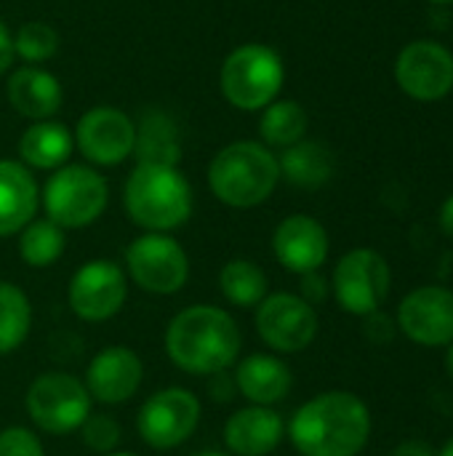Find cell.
Wrapping results in <instances>:
<instances>
[{
	"instance_id": "obj_1",
	"label": "cell",
	"mask_w": 453,
	"mask_h": 456,
	"mask_svg": "<svg viewBox=\"0 0 453 456\" xmlns=\"http://www.w3.org/2000/svg\"><path fill=\"white\" fill-rule=\"evenodd\" d=\"M163 347L179 371L219 377L238 363L243 334L227 310L216 305H192L168 321Z\"/></svg>"
},
{
	"instance_id": "obj_2",
	"label": "cell",
	"mask_w": 453,
	"mask_h": 456,
	"mask_svg": "<svg viewBox=\"0 0 453 456\" xmlns=\"http://www.w3.org/2000/svg\"><path fill=\"white\" fill-rule=\"evenodd\" d=\"M371 436L368 406L344 390L310 398L296 409L288 438L302 456H358Z\"/></svg>"
},
{
	"instance_id": "obj_3",
	"label": "cell",
	"mask_w": 453,
	"mask_h": 456,
	"mask_svg": "<svg viewBox=\"0 0 453 456\" xmlns=\"http://www.w3.org/2000/svg\"><path fill=\"white\" fill-rule=\"evenodd\" d=\"M123 206L144 232H171L192 216V187L176 166L136 163L123 187Z\"/></svg>"
},
{
	"instance_id": "obj_4",
	"label": "cell",
	"mask_w": 453,
	"mask_h": 456,
	"mask_svg": "<svg viewBox=\"0 0 453 456\" xmlns=\"http://www.w3.org/2000/svg\"><path fill=\"white\" fill-rule=\"evenodd\" d=\"M280 182L278 158L267 144L232 142L219 150L208 166V190L230 208L262 206Z\"/></svg>"
},
{
	"instance_id": "obj_5",
	"label": "cell",
	"mask_w": 453,
	"mask_h": 456,
	"mask_svg": "<svg viewBox=\"0 0 453 456\" xmlns=\"http://www.w3.org/2000/svg\"><path fill=\"white\" fill-rule=\"evenodd\" d=\"M286 67L278 51L262 43L238 45L222 64V94L224 99L246 112H259L272 104L283 88Z\"/></svg>"
},
{
	"instance_id": "obj_6",
	"label": "cell",
	"mask_w": 453,
	"mask_h": 456,
	"mask_svg": "<svg viewBox=\"0 0 453 456\" xmlns=\"http://www.w3.org/2000/svg\"><path fill=\"white\" fill-rule=\"evenodd\" d=\"M40 203L45 208V219L61 230H83L104 214L109 203V187L96 168L72 163L48 176Z\"/></svg>"
},
{
	"instance_id": "obj_7",
	"label": "cell",
	"mask_w": 453,
	"mask_h": 456,
	"mask_svg": "<svg viewBox=\"0 0 453 456\" xmlns=\"http://www.w3.org/2000/svg\"><path fill=\"white\" fill-rule=\"evenodd\" d=\"M24 406L32 425L45 436L77 433L85 417L93 411V401L83 379L67 371H48L35 377L27 390Z\"/></svg>"
},
{
	"instance_id": "obj_8",
	"label": "cell",
	"mask_w": 453,
	"mask_h": 456,
	"mask_svg": "<svg viewBox=\"0 0 453 456\" xmlns=\"http://www.w3.org/2000/svg\"><path fill=\"white\" fill-rule=\"evenodd\" d=\"M125 275L147 294L171 297L190 281V256L168 232H144L125 248Z\"/></svg>"
},
{
	"instance_id": "obj_9",
	"label": "cell",
	"mask_w": 453,
	"mask_h": 456,
	"mask_svg": "<svg viewBox=\"0 0 453 456\" xmlns=\"http://www.w3.org/2000/svg\"><path fill=\"white\" fill-rule=\"evenodd\" d=\"M200 417L203 406L192 390L163 387L142 403L136 414V433L150 449L171 452L195 436Z\"/></svg>"
},
{
	"instance_id": "obj_10",
	"label": "cell",
	"mask_w": 453,
	"mask_h": 456,
	"mask_svg": "<svg viewBox=\"0 0 453 456\" xmlns=\"http://www.w3.org/2000/svg\"><path fill=\"white\" fill-rule=\"evenodd\" d=\"M390 283L392 273L387 259L374 248H355L336 262L331 291L344 313L368 318L390 297Z\"/></svg>"
},
{
	"instance_id": "obj_11",
	"label": "cell",
	"mask_w": 453,
	"mask_h": 456,
	"mask_svg": "<svg viewBox=\"0 0 453 456\" xmlns=\"http://www.w3.org/2000/svg\"><path fill=\"white\" fill-rule=\"evenodd\" d=\"M254 326L259 339L280 353V355H294L307 350L320 329L318 321V310L304 302L299 294H267L259 305H256V315H254Z\"/></svg>"
},
{
	"instance_id": "obj_12",
	"label": "cell",
	"mask_w": 453,
	"mask_h": 456,
	"mask_svg": "<svg viewBox=\"0 0 453 456\" xmlns=\"http://www.w3.org/2000/svg\"><path fill=\"white\" fill-rule=\"evenodd\" d=\"M128 299V275L109 259H91L80 265L67 286L69 310L85 323H104L115 318Z\"/></svg>"
},
{
	"instance_id": "obj_13",
	"label": "cell",
	"mask_w": 453,
	"mask_h": 456,
	"mask_svg": "<svg viewBox=\"0 0 453 456\" xmlns=\"http://www.w3.org/2000/svg\"><path fill=\"white\" fill-rule=\"evenodd\" d=\"M75 147L93 166H120L133 155L136 123L117 107H93L75 126Z\"/></svg>"
},
{
	"instance_id": "obj_14",
	"label": "cell",
	"mask_w": 453,
	"mask_h": 456,
	"mask_svg": "<svg viewBox=\"0 0 453 456\" xmlns=\"http://www.w3.org/2000/svg\"><path fill=\"white\" fill-rule=\"evenodd\" d=\"M398 86L417 102H438L453 88V53L433 40L409 43L395 61Z\"/></svg>"
},
{
	"instance_id": "obj_15",
	"label": "cell",
	"mask_w": 453,
	"mask_h": 456,
	"mask_svg": "<svg viewBox=\"0 0 453 456\" xmlns=\"http://www.w3.org/2000/svg\"><path fill=\"white\" fill-rule=\"evenodd\" d=\"M400 331L425 347H443L453 342V291L443 286H422L411 291L398 307Z\"/></svg>"
},
{
	"instance_id": "obj_16",
	"label": "cell",
	"mask_w": 453,
	"mask_h": 456,
	"mask_svg": "<svg viewBox=\"0 0 453 456\" xmlns=\"http://www.w3.org/2000/svg\"><path fill=\"white\" fill-rule=\"evenodd\" d=\"M144 382L142 358L125 345H109L99 350L85 371V390L91 401L104 406H120L131 401Z\"/></svg>"
},
{
	"instance_id": "obj_17",
	"label": "cell",
	"mask_w": 453,
	"mask_h": 456,
	"mask_svg": "<svg viewBox=\"0 0 453 456\" xmlns=\"http://www.w3.org/2000/svg\"><path fill=\"white\" fill-rule=\"evenodd\" d=\"M328 248L326 227L307 214L286 216L272 232V254L294 275L318 273L328 259Z\"/></svg>"
},
{
	"instance_id": "obj_18",
	"label": "cell",
	"mask_w": 453,
	"mask_h": 456,
	"mask_svg": "<svg viewBox=\"0 0 453 456\" xmlns=\"http://www.w3.org/2000/svg\"><path fill=\"white\" fill-rule=\"evenodd\" d=\"M286 436L283 417L272 406H246L224 422V446L230 456H270Z\"/></svg>"
},
{
	"instance_id": "obj_19",
	"label": "cell",
	"mask_w": 453,
	"mask_h": 456,
	"mask_svg": "<svg viewBox=\"0 0 453 456\" xmlns=\"http://www.w3.org/2000/svg\"><path fill=\"white\" fill-rule=\"evenodd\" d=\"M40 187L21 160L0 158V238L19 235L37 214Z\"/></svg>"
},
{
	"instance_id": "obj_20",
	"label": "cell",
	"mask_w": 453,
	"mask_h": 456,
	"mask_svg": "<svg viewBox=\"0 0 453 456\" xmlns=\"http://www.w3.org/2000/svg\"><path fill=\"white\" fill-rule=\"evenodd\" d=\"M235 387L251 406H275L288 398L294 374L278 355L254 353L238 361Z\"/></svg>"
},
{
	"instance_id": "obj_21",
	"label": "cell",
	"mask_w": 453,
	"mask_h": 456,
	"mask_svg": "<svg viewBox=\"0 0 453 456\" xmlns=\"http://www.w3.org/2000/svg\"><path fill=\"white\" fill-rule=\"evenodd\" d=\"M61 83L37 64L19 67L8 80L11 107L29 120H51L61 107Z\"/></svg>"
},
{
	"instance_id": "obj_22",
	"label": "cell",
	"mask_w": 453,
	"mask_h": 456,
	"mask_svg": "<svg viewBox=\"0 0 453 456\" xmlns=\"http://www.w3.org/2000/svg\"><path fill=\"white\" fill-rule=\"evenodd\" d=\"M72 150H75V136L59 120H35L19 136V158L27 168L56 171L67 166Z\"/></svg>"
},
{
	"instance_id": "obj_23",
	"label": "cell",
	"mask_w": 453,
	"mask_h": 456,
	"mask_svg": "<svg viewBox=\"0 0 453 456\" xmlns=\"http://www.w3.org/2000/svg\"><path fill=\"white\" fill-rule=\"evenodd\" d=\"M280 176H286L294 187L302 190H318L334 176V155L326 144L302 139L283 150L278 158Z\"/></svg>"
},
{
	"instance_id": "obj_24",
	"label": "cell",
	"mask_w": 453,
	"mask_h": 456,
	"mask_svg": "<svg viewBox=\"0 0 453 456\" xmlns=\"http://www.w3.org/2000/svg\"><path fill=\"white\" fill-rule=\"evenodd\" d=\"M133 155L139 163H163V166H179L182 160V142L176 134V126L160 115H144L142 126H136V147Z\"/></svg>"
},
{
	"instance_id": "obj_25",
	"label": "cell",
	"mask_w": 453,
	"mask_h": 456,
	"mask_svg": "<svg viewBox=\"0 0 453 456\" xmlns=\"http://www.w3.org/2000/svg\"><path fill=\"white\" fill-rule=\"evenodd\" d=\"M219 291L232 307H256L270 294L267 273L251 259H230L219 270Z\"/></svg>"
},
{
	"instance_id": "obj_26",
	"label": "cell",
	"mask_w": 453,
	"mask_h": 456,
	"mask_svg": "<svg viewBox=\"0 0 453 456\" xmlns=\"http://www.w3.org/2000/svg\"><path fill=\"white\" fill-rule=\"evenodd\" d=\"M307 112L299 102L294 99H275L262 110L259 120V134L267 147H291L304 139L307 134Z\"/></svg>"
},
{
	"instance_id": "obj_27",
	"label": "cell",
	"mask_w": 453,
	"mask_h": 456,
	"mask_svg": "<svg viewBox=\"0 0 453 456\" xmlns=\"http://www.w3.org/2000/svg\"><path fill=\"white\" fill-rule=\"evenodd\" d=\"M19 256L27 267L43 270L51 267L61 259L67 248V230L53 224L51 219H32L21 232H19Z\"/></svg>"
},
{
	"instance_id": "obj_28",
	"label": "cell",
	"mask_w": 453,
	"mask_h": 456,
	"mask_svg": "<svg viewBox=\"0 0 453 456\" xmlns=\"http://www.w3.org/2000/svg\"><path fill=\"white\" fill-rule=\"evenodd\" d=\"M32 329L29 297L11 281H0V355L24 345Z\"/></svg>"
},
{
	"instance_id": "obj_29",
	"label": "cell",
	"mask_w": 453,
	"mask_h": 456,
	"mask_svg": "<svg viewBox=\"0 0 453 456\" xmlns=\"http://www.w3.org/2000/svg\"><path fill=\"white\" fill-rule=\"evenodd\" d=\"M56 48H59V35L45 21H27L13 35V53L29 64L51 59L56 53Z\"/></svg>"
},
{
	"instance_id": "obj_30",
	"label": "cell",
	"mask_w": 453,
	"mask_h": 456,
	"mask_svg": "<svg viewBox=\"0 0 453 456\" xmlns=\"http://www.w3.org/2000/svg\"><path fill=\"white\" fill-rule=\"evenodd\" d=\"M77 433H80L83 444L91 452H96V454L101 456L112 454L117 449V444H120V436H123L115 417H109V414H93V411L85 417V422L80 425Z\"/></svg>"
},
{
	"instance_id": "obj_31",
	"label": "cell",
	"mask_w": 453,
	"mask_h": 456,
	"mask_svg": "<svg viewBox=\"0 0 453 456\" xmlns=\"http://www.w3.org/2000/svg\"><path fill=\"white\" fill-rule=\"evenodd\" d=\"M0 456H45V449L35 430L11 425L0 430Z\"/></svg>"
},
{
	"instance_id": "obj_32",
	"label": "cell",
	"mask_w": 453,
	"mask_h": 456,
	"mask_svg": "<svg viewBox=\"0 0 453 456\" xmlns=\"http://www.w3.org/2000/svg\"><path fill=\"white\" fill-rule=\"evenodd\" d=\"M326 294H328V283H326V278H320V273L302 275V294L299 297L304 302H310L315 307V305H320L326 299Z\"/></svg>"
},
{
	"instance_id": "obj_33",
	"label": "cell",
	"mask_w": 453,
	"mask_h": 456,
	"mask_svg": "<svg viewBox=\"0 0 453 456\" xmlns=\"http://www.w3.org/2000/svg\"><path fill=\"white\" fill-rule=\"evenodd\" d=\"M13 35L8 29V24L0 19V75L13 64Z\"/></svg>"
},
{
	"instance_id": "obj_34",
	"label": "cell",
	"mask_w": 453,
	"mask_h": 456,
	"mask_svg": "<svg viewBox=\"0 0 453 456\" xmlns=\"http://www.w3.org/2000/svg\"><path fill=\"white\" fill-rule=\"evenodd\" d=\"M392 456H438L425 441H406V444H400Z\"/></svg>"
},
{
	"instance_id": "obj_35",
	"label": "cell",
	"mask_w": 453,
	"mask_h": 456,
	"mask_svg": "<svg viewBox=\"0 0 453 456\" xmlns=\"http://www.w3.org/2000/svg\"><path fill=\"white\" fill-rule=\"evenodd\" d=\"M441 227L449 238H453V195L441 206Z\"/></svg>"
},
{
	"instance_id": "obj_36",
	"label": "cell",
	"mask_w": 453,
	"mask_h": 456,
	"mask_svg": "<svg viewBox=\"0 0 453 456\" xmlns=\"http://www.w3.org/2000/svg\"><path fill=\"white\" fill-rule=\"evenodd\" d=\"M446 369H449V374H451L453 379V342L449 345V353H446Z\"/></svg>"
},
{
	"instance_id": "obj_37",
	"label": "cell",
	"mask_w": 453,
	"mask_h": 456,
	"mask_svg": "<svg viewBox=\"0 0 453 456\" xmlns=\"http://www.w3.org/2000/svg\"><path fill=\"white\" fill-rule=\"evenodd\" d=\"M438 456H453V438L446 444V446H443V449H441V454Z\"/></svg>"
},
{
	"instance_id": "obj_38",
	"label": "cell",
	"mask_w": 453,
	"mask_h": 456,
	"mask_svg": "<svg viewBox=\"0 0 453 456\" xmlns=\"http://www.w3.org/2000/svg\"><path fill=\"white\" fill-rule=\"evenodd\" d=\"M198 456H230V454H224V452H203V454H198Z\"/></svg>"
},
{
	"instance_id": "obj_39",
	"label": "cell",
	"mask_w": 453,
	"mask_h": 456,
	"mask_svg": "<svg viewBox=\"0 0 453 456\" xmlns=\"http://www.w3.org/2000/svg\"><path fill=\"white\" fill-rule=\"evenodd\" d=\"M107 456H136V454H131V452H112V454H107Z\"/></svg>"
},
{
	"instance_id": "obj_40",
	"label": "cell",
	"mask_w": 453,
	"mask_h": 456,
	"mask_svg": "<svg viewBox=\"0 0 453 456\" xmlns=\"http://www.w3.org/2000/svg\"><path fill=\"white\" fill-rule=\"evenodd\" d=\"M433 3H453V0H433Z\"/></svg>"
}]
</instances>
